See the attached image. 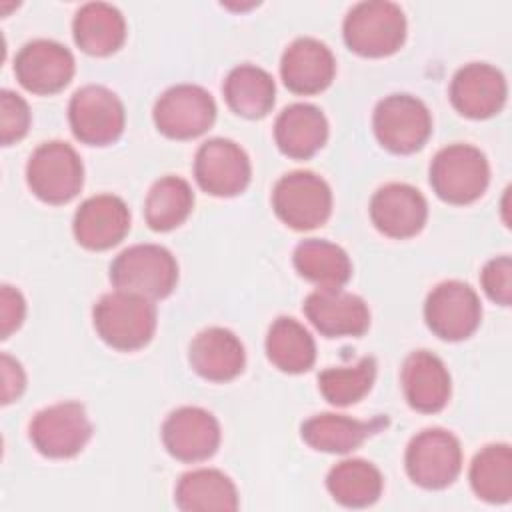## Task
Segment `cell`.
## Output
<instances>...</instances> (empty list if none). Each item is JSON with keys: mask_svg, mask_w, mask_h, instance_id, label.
Listing matches in <instances>:
<instances>
[{"mask_svg": "<svg viewBox=\"0 0 512 512\" xmlns=\"http://www.w3.org/2000/svg\"><path fill=\"white\" fill-rule=\"evenodd\" d=\"M92 324L104 344L120 352H134L154 338L158 314L154 300L126 290H112L94 304Z\"/></svg>", "mask_w": 512, "mask_h": 512, "instance_id": "1", "label": "cell"}, {"mask_svg": "<svg viewBox=\"0 0 512 512\" xmlns=\"http://www.w3.org/2000/svg\"><path fill=\"white\" fill-rule=\"evenodd\" d=\"M406 16L396 2L366 0L354 4L342 22L346 46L364 58L396 54L406 42Z\"/></svg>", "mask_w": 512, "mask_h": 512, "instance_id": "2", "label": "cell"}, {"mask_svg": "<svg viewBox=\"0 0 512 512\" xmlns=\"http://www.w3.org/2000/svg\"><path fill=\"white\" fill-rule=\"evenodd\" d=\"M434 194L454 206L476 202L490 184V164L486 154L466 142L440 148L428 168Z\"/></svg>", "mask_w": 512, "mask_h": 512, "instance_id": "3", "label": "cell"}, {"mask_svg": "<svg viewBox=\"0 0 512 512\" xmlns=\"http://www.w3.org/2000/svg\"><path fill=\"white\" fill-rule=\"evenodd\" d=\"M110 282L116 290L162 300L178 284V262L160 244H132L112 260Z\"/></svg>", "mask_w": 512, "mask_h": 512, "instance_id": "4", "label": "cell"}, {"mask_svg": "<svg viewBox=\"0 0 512 512\" xmlns=\"http://www.w3.org/2000/svg\"><path fill=\"white\" fill-rule=\"evenodd\" d=\"M26 184L46 204L60 206L74 200L84 186L80 154L64 140L42 142L26 162Z\"/></svg>", "mask_w": 512, "mask_h": 512, "instance_id": "5", "label": "cell"}, {"mask_svg": "<svg viewBox=\"0 0 512 512\" xmlns=\"http://www.w3.org/2000/svg\"><path fill=\"white\" fill-rule=\"evenodd\" d=\"M272 210L292 230L304 232L322 226L332 214L330 184L312 170H292L272 188Z\"/></svg>", "mask_w": 512, "mask_h": 512, "instance_id": "6", "label": "cell"}, {"mask_svg": "<svg viewBox=\"0 0 512 512\" xmlns=\"http://www.w3.org/2000/svg\"><path fill=\"white\" fill-rule=\"evenodd\" d=\"M462 446L446 428H424L406 446L404 468L408 478L424 490H442L456 482L462 472Z\"/></svg>", "mask_w": 512, "mask_h": 512, "instance_id": "7", "label": "cell"}, {"mask_svg": "<svg viewBox=\"0 0 512 512\" xmlns=\"http://www.w3.org/2000/svg\"><path fill=\"white\" fill-rule=\"evenodd\" d=\"M372 130L382 148L392 154H414L432 134L428 106L406 92L384 96L372 112Z\"/></svg>", "mask_w": 512, "mask_h": 512, "instance_id": "8", "label": "cell"}, {"mask_svg": "<svg viewBox=\"0 0 512 512\" xmlns=\"http://www.w3.org/2000/svg\"><path fill=\"white\" fill-rule=\"evenodd\" d=\"M92 422L84 404L64 400L38 410L28 424V438L36 452L52 460L74 458L92 438Z\"/></svg>", "mask_w": 512, "mask_h": 512, "instance_id": "9", "label": "cell"}, {"mask_svg": "<svg viewBox=\"0 0 512 512\" xmlns=\"http://www.w3.org/2000/svg\"><path fill=\"white\" fill-rule=\"evenodd\" d=\"M68 124L76 140L88 146L114 144L126 126L124 104L102 84L78 88L68 102Z\"/></svg>", "mask_w": 512, "mask_h": 512, "instance_id": "10", "label": "cell"}, {"mask_svg": "<svg viewBox=\"0 0 512 512\" xmlns=\"http://www.w3.org/2000/svg\"><path fill=\"white\" fill-rule=\"evenodd\" d=\"M212 94L198 84H176L164 90L152 108L160 134L172 140H192L208 132L216 120Z\"/></svg>", "mask_w": 512, "mask_h": 512, "instance_id": "11", "label": "cell"}, {"mask_svg": "<svg viewBox=\"0 0 512 512\" xmlns=\"http://www.w3.org/2000/svg\"><path fill=\"white\" fill-rule=\"evenodd\" d=\"M480 320V298L476 290L462 280L438 282L424 300V322L440 340H466L478 330Z\"/></svg>", "mask_w": 512, "mask_h": 512, "instance_id": "12", "label": "cell"}, {"mask_svg": "<svg viewBox=\"0 0 512 512\" xmlns=\"http://www.w3.org/2000/svg\"><path fill=\"white\" fill-rule=\"evenodd\" d=\"M194 178L206 194L232 198L248 188L252 164L238 142L230 138H210L196 150Z\"/></svg>", "mask_w": 512, "mask_h": 512, "instance_id": "13", "label": "cell"}, {"mask_svg": "<svg viewBox=\"0 0 512 512\" xmlns=\"http://www.w3.org/2000/svg\"><path fill=\"white\" fill-rule=\"evenodd\" d=\"M160 436L172 458L196 464L216 454L222 430L218 418L210 410L200 406H180L166 416Z\"/></svg>", "mask_w": 512, "mask_h": 512, "instance_id": "14", "label": "cell"}, {"mask_svg": "<svg viewBox=\"0 0 512 512\" xmlns=\"http://www.w3.org/2000/svg\"><path fill=\"white\" fill-rule=\"evenodd\" d=\"M76 72L74 54L60 42L36 38L26 42L14 58V74L20 86L38 96L64 90Z\"/></svg>", "mask_w": 512, "mask_h": 512, "instance_id": "15", "label": "cell"}, {"mask_svg": "<svg viewBox=\"0 0 512 512\" xmlns=\"http://www.w3.org/2000/svg\"><path fill=\"white\" fill-rule=\"evenodd\" d=\"M450 102L458 114L472 120L496 116L508 98L506 76L488 62H470L458 68L450 80Z\"/></svg>", "mask_w": 512, "mask_h": 512, "instance_id": "16", "label": "cell"}, {"mask_svg": "<svg viewBox=\"0 0 512 512\" xmlns=\"http://www.w3.org/2000/svg\"><path fill=\"white\" fill-rule=\"evenodd\" d=\"M370 220L374 228L394 240H406L422 232L428 220L424 194L406 182H388L370 198Z\"/></svg>", "mask_w": 512, "mask_h": 512, "instance_id": "17", "label": "cell"}, {"mask_svg": "<svg viewBox=\"0 0 512 512\" xmlns=\"http://www.w3.org/2000/svg\"><path fill=\"white\" fill-rule=\"evenodd\" d=\"M302 310L308 322L326 338H358L370 328V308L366 300L344 288L312 290Z\"/></svg>", "mask_w": 512, "mask_h": 512, "instance_id": "18", "label": "cell"}, {"mask_svg": "<svg viewBox=\"0 0 512 512\" xmlns=\"http://www.w3.org/2000/svg\"><path fill=\"white\" fill-rule=\"evenodd\" d=\"M130 230V210L116 194H96L86 198L72 218L76 242L86 250H110L124 240Z\"/></svg>", "mask_w": 512, "mask_h": 512, "instance_id": "19", "label": "cell"}, {"mask_svg": "<svg viewBox=\"0 0 512 512\" xmlns=\"http://www.w3.org/2000/svg\"><path fill=\"white\" fill-rule=\"evenodd\" d=\"M336 76V58L328 44L312 36L292 40L280 58V78L284 86L300 96L326 90Z\"/></svg>", "mask_w": 512, "mask_h": 512, "instance_id": "20", "label": "cell"}, {"mask_svg": "<svg viewBox=\"0 0 512 512\" xmlns=\"http://www.w3.org/2000/svg\"><path fill=\"white\" fill-rule=\"evenodd\" d=\"M400 384L408 406L422 414L440 412L452 394L450 372L442 358L430 350H414L406 356Z\"/></svg>", "mask_w": 512, "mask_h": 512, "instance_id": "21", "label": "cell"}, {"mask_svg": "<svg viewBox=\"0 0 512 512\" xmlns=\"http://www.w3.org/2000/svg\"><path fill=\"white\" fill-rule=\"evenodd\" d=\"M188 362L208 382H230L244 372L246 350L232 330L208 326L192 338Z\"/></svg>", "mask_w": 512, "mask_h": 512, "instance_id": "22", "label": "cell"}, {"mask_svg": "<svg viewBox=\"0 0 512 512\" xmlns=\"http://www.w3.org/2000/svg\"><path fill=\"white\" fill-rule=\"evenodd\" d=\"M386 426V416L358 420L346 414L322 412L302 422L300 436L312 450L328 454H348L360 448L374 434L382 432Z\"/></svg>", "mask_w": 512, "mask_h": 512, "instance_id": "23", "label": "cell"}, {"mask_svg": "<svg viewBox=\"0 0 512 512\" xmlns=\"http://www.w3.org/2000/svg\"><path fill=\"white\" fill-rule=\"evenodd\" d=\"M274 140L284 156L308 160L324 148L328 140V120L318 106L294 102L276 116Z\"/></svg>", "mask_w": 512, "mask_h": 512, "instance_id": "24", "label": "cell"}, {"mask_svg": "<svg viewBox=\"0 0 512 512\" xmlns=\"http://www.w3.org/2000/svg\"><path fill=\"white\" fill-rule=\"evenodd\" d=\"M174 502L184 512H234L240 496L232 478L222 470L196 468L178 478Z\"/></svg>", "mask_w": 512, "mask_h": 512, "instance_id": "25", "label": "cell"}, {"mask_svg": "<svg viewBox=\"0 0 512 512\" xmlns=\"http://www.w3.org/2000/svg\"><path fill=\"white\" fill-rule=\"evenodd\" d=\"M72 36L76 46L90 56H110L126 40V20L122 12L108 2H86L72 18Z\"/></svg>", "mask_w": 512, "mask_h": 512, "instance_id": "26", "label": "cell"}, {"mask_svg": "<svg viewBox=\"0 0 512 512\" xmlns=\"http://www.w3.org/2000/svg\"><path fill=\"white\" fill-rule=\"evenodd\" d=\"M228 108L248 120L268 116L276 102L274 78L256 64L234 66L222 84Z\"/></svg>", "mask_w": 512, "mask_h": 512, "instance_id": "27", "label": "cell"}, {"mask_svg": "<svg viewBox=\"0 0 512 512\" xmlns=\"http://www.w3.org/2000/svg\"><path fill=\"white\" fill-rule=\"evenodd\" d=\"M296 272L318 288H344L352 278V260L336 242L324 238L302 240L292 254Z\"/></svg>", "mask_w": 512, "mask_h": 512, "instance_id": "28", "label": "cell"}, {"mask_svg": "<svg viewBox=\"0 0 512 512\" xmlns=\"http://www.w3.org/2000/svg\"><path fill=\"white\" fill-rule=\"evenodd\" d=\"M264 348L272 366L286 374L308 372L316 362V342L312 334L292 316L272 320Z\"/></svg>", "mask_w": 512, "mask_h": 512, "instance_id": "29", "label": "cell"}, {"mask_svg": "<svg viewBox=\"0 0 512 512\" xmlns=\"http://www.w3.org/2000/svg\"><path fill=\"white\" fill-rule=\"evenodd\" d=\"M326 488L338 504L346 508H366L382 496L384 478L372 462L344 458L328 470Z\"/></svg>", "mask_w": 512, "mask_h": 512, "instance_id": "30", "label": "cell"}, {"mask_svg": "<svg viewBox=\"0 0 512 512\" xmlns=\"http://www.w3.org/2000/svg\"><path fill=\"white\" fill-rule=\"evenodd\" d=\"M468 480L472 492L488 504H506L512 498V448L494 442L480 448L470 464Z\"/></svg>", "mask_w": 512, "mask_h": 512, "instance_id": "31", "label": "cell"}, {"mask_svg": "<svg viewBox=\"0 0 512 512\" xmlns=\"http://www.w3.org/2000/svg\"><path fill=\"white\" fill-rule=\"evenodd\" d=\"M194 208V190L188 180L168 174L158 178L144 200V218L154 232H170L184 224Z\"/></svg>", "mask_w": 512, "mask_h": 512, "instance_id": "32", "label": "cell"}, {"mask_svg": "<svg viewBox=\"0 0 512 512\" xmlns=\"http://www.w3.org/2000/svg\"><path fill=\"white\" fill-rule=\"evenodd\" d=\"M376 368L372 356H362L348 366H330L318 374V390L332 406L356 404L372 390Z\"/></svg>", "mask_w": 512, "mask_h": 512, "instance_id": "33", "label": "cell"}, {"mask_svg": "<svg viewBox=\"0 0 512 512\" xmlns=\"http://www.w3.org/2000/svg\"><path fill=\"white\" fill-rule=\"evenodd\" d=\"M32 114L28 102L14 90L0 92V142L10 146L20 142L30 130Z\"/></svg>", "mask_w": 512, "mask_h": 512, "instance_id": "34", "label": "cell"}, {"mask_svg": "<svg viewBox=\"0 0 512 512\" xmlns=\"http://www.w3.org/2000/svg\"><path fill=\"white\" fill-rule=\"evenodd\" d=\"M480 286L492 302H496L500 306H510V302H512V260L508 254L494 256L482 266Z\"/></svg>", "mask_w": 512, "mask_h": 512, "instance_id": "35", "label": "cell"}, {"mask_svg": "<svg viewBox=\"0 0 512 512\" xmlns=\"http://www.w3.org/2000/svg\"><path fill=\"white\" fill-rule=\"evenodd\" d=\"M26 318V300L22 292L10 284H2L0 290V338H10Z\"/></svg>", "mask_w": 512, "mask_h": 512, "instance_id": "36", "label": "cell"}, {"mask_svg": "<svg viewBox=\"0 0 512 512\" xmlns=\"http://www.w3.org/2000/svg\"><path fill=\"white\" fill-rule=\"evenodd\" d=\"M0 370H2V404H10L18 400L26 390V372L22 364L6 352L0 356Z\"/></svg>", "mask_w": 512, "mask_h": 512, "instance_id": "37", "label": "cell"}]
</instances>
